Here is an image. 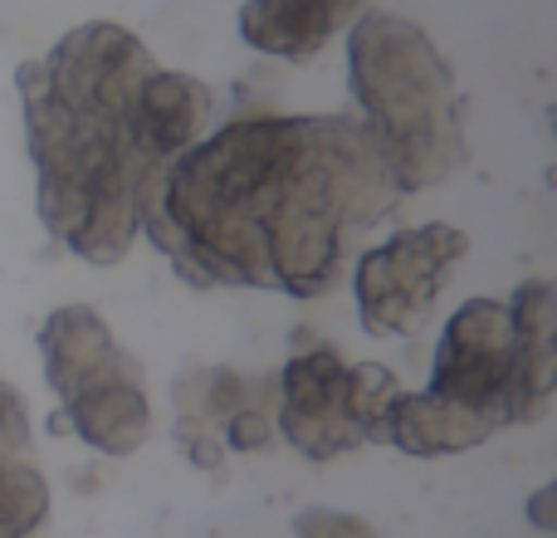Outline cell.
<instances>
[{
  "mask_svg": "<svg viewBox=\"0 0 557 538\" xmlns=\"http://www.w3.org/2000/svg\"><path fill=\"white\" fill-rule=\"evenodd\" d=\"M294 538H382L362 514L327 510V504H308L294 514Z\"/></svg>",
  "mask_w": 557,
  "mask_h": 538,
  "instance_id": "cell-14",
  "label": "cell"
},
{
  "mask_svg": "<svg viewBox=\"0 0 557 538\" xmlns=\"http://www.w3.org/2000/svg\"><path fill=\"white\" fill-rule=\"evenodd\" d=\"M49 519V485L29 455H0V538H29Z\"/></svg>",
  "mask_w": 557,
  "mask_h": 538,
  "instance_id": "cell-12",
  "label": "cell"
},
{
  "mask_svg": "<svg viewBox=\"0 0 557 538\" xmlns=\"http://www.w3.org/2000/svg\"><path fill=\"white\" fill-rule=\"evenodd\" d=\"M274 392V436H284L304 461H337L343 451L376 441V421L401 387L392 367L347 363L333 343H313L288 357Z\"/></svg>",
  "mask_w": 557,
  "mask_h": 538,
  "instance_id": "cell-4",
  "label": "cell"
},
{
  "mask_svg": "<svg viewBox=\"0 0 557 538\" xmlns=\"http://www.w3.org/2000/svg\"><path fill=\"white\" fill-rule=\"evenodd\" d=\"M176 445H182V455L196 465V470H221L225 465V441H221V431H211V426L176 421Z\"/></svg>",
  "mask_w": 557,
  "mask_h": 538,
  "instance_id": "cell-15",
  "label": "cell"
},
{
  "mask_svg": "<svg viewBox=\"0 0 557 538\" xmlns=\"http://www.w3.org/2000/svg\"><path fill=\"white\" fill-rule=\"evenodd\" d=\"M494 431H499L494 421L465 412V406L441 402V396H431V392H396L392 402H386L382 421H376V441L396 445V451H406V455H421V461L484 445Z\"/></svg>",
  "mask_w": 557,
  "mask_h": 538,
  "instance_id": "cell-9",
  "label": "cell"
},
{
  "mask_svg": "<svg viewBox=\"0 0 557 538\" xmlns=\"http://www.w3.org/2000/svg\"><path fill=\"white\" fill-rule=\"evenodd\" d=\"M255 382L240 377L235 367L221 363H191L182 377H176V421H196L221 431L245 402H250Z\"/></svg>",
  "mask_w": 557,
  "mask_h": 538,
  "instance_id": "cell-11",
  "label": "cell"
},
{
  "mask_svg": "<svg viewBox=\"0 0 557 538\" xmlns=\"http://www.w3.org/2000/svg\"><path fill=\"white\" fill-rule=\"evenodd\" d=\"M470 250V235L460 225H416V231L392 235L386 245L362 250L352 269V294L362 328L372 338H411L431 323L455 265Z\"/></svg>",
  "mask_w": 557,
  "mask_h": 538,
  "instance_id": "cell-5",
  "label": "cell"
},
{
  "mask_svg": "<svg viewBox=\"0 0 557 538\" xmlns=\"http://www.w3.org/2000/svg\"><path fill=\"white\" fill-rule=\"evenodd\" d=\"M519 328V426L548 416L557 382V294L548 279H529L513 298H504Z\"/></svg>",
  "mask_w": 557,
  "mask_h": 538,
  "instance_id": "cell-10",
  "label": "cell"
},
{
  "mask_svg": "<svg viewBox=\"0 0 557 538\" xmlns=\"http://www.w3.org/2000/svg\"><path fill=\"white\" fill-rule=\"evenodd\" d=\"M396 196L362 123L240 118L157 176L143 231L196 289L318 298L333 289L347 235L382 221Z\"/></svg>",
  "mask_w": 557,
  "mask_h": 538,
  "instance_id": "cell-1",
  "label": "cell"
},
{
  "mask_svg": "<svg viewBox=\"0 0 557 538\" xmlns=\"http://www.w3.org/2000/svg\"><path fill=\"white\" fill-rule=\"evenodd\" d=\"M221 441L225 451H264L274 441V402H260L250 392V402L221 426Z\"/></svg>",
  "mask_w": 557,
  "mask_h": 538,
  "instance_id": "cell-13",
  "label": "cell"
},
{
  "mask_svg": "<svg viewBox=\"0 0 557 538\" xmlns=\"http://www.w3.org/2000/svg\"><path fill=\"white\" fill-rule=\"evenodd\" d=\"M211 88L191 74L157 64L152 74L137 84L133 103H127V137L152 167H172L176 157H186L211 127Z\"/></svg>",
  "mask_w": 557,
  "mask_h": 538,
  "instance_id": "cell-7",
  "label": "cell"
},
{
  "mask_svg": "<svg viewBox=\"0 0 557 538\" xmlns=\"http://www.w3.org/2000/svg\"><path fill=\"white\" fill-rule=\"evenodd\" d=\"M431 396L494 426H519V328L504 298H470L435 343Z\"/></svg>",
  "mask_w": 557,
  "mask_h": 538,
  "instance_id": "cell-6",
  "label": "cell"
},
{
  "mask_svg": "<svg viewBox=\"0 0 557 538\" xmlns=\"http://www.w3.org/2000/svg\"><path fill=\"white\" fill-rule=\"evenodd\" d=\"M347 84L401 196L445 182L460 167V94L421 25L362 10L347 29Z\"/></svg>",
  "mask_w": 557,
  "mask_h": 538,
  "instance_id": "cell-2",
  "label": "cell"
},
{
  "mask_svg": "<svg viewBox=\"0 0 557 538\" xmlns=\"http://www.w3.org/2000/svg\"><path fill=\"white\" fill-rule=\"evenodd\" d=\"M367 0H245L240 5V39L260 54L308 64L323 54L327 39L352 29Z\"/></svg>",
  "mask_w": 557,
  "mask_h": 538,
  "instance_id": "cell-8",
  "label": "cell"
},
{
  "mask_svg": "<svg viewBox=\"0 0 557 538\" xmlns=\"http://www.w3.org/2000/svg\"><path fill=\"white\" fill-rule=\"evenodd\" d=\"M45 382L59 396V426H74L78 441L103 455H133L152 436L143 367L117 347L98 308L64 304L39 328Z\"/></svg>",
  "mask_w": 557,
  "mask_h": 538,
  "instance_id": "cell-3",
  "label": "cell"
},
{
  "mask_svg": "<svg viewBox=\"0 0 557 538\" xmlns=\"http://www.w3.org/2000/svg\"><path fill=\"white\" fill-rule=\"evenodd\" d=\"M553 500H557V485H543V490L529 500V519H533V529H543V534H553V529H557V519H553Z\"/></svg>",
  "mask_w": 557,
  "mask_h": 538,
  "instance_id": "cell-16",
  "label": "cell"
}]
</instances>
